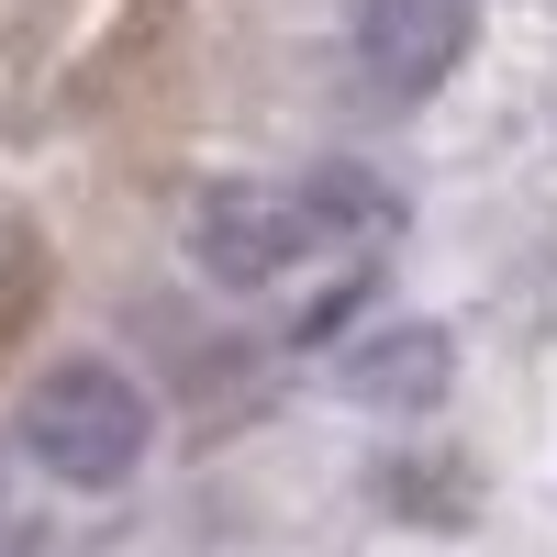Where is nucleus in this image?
I'll return each mask as SVG.
<instances>
[{"instance_id": "f257e3e1", "label": "nucleus", "mask_w": 557, "mask_h": 557, "mask_svg": "<svg viewBox=\"0 0 557 557\" xmlns=\"http://www.w3.org/2000/svg\"><path fill=\"white\" fill-rule=\"evenodd\" d=\"M146 446H157V412L112 357H57L23 391V457L57 491H123L146 469Z\"/></svg>"}, {"instance_id": "f03ea898", "label": "nucleus", "mask_w": 557, "mask_h": 557, "mask_svg": "<svg viewBox=\"0 0 557 557\" xmlns=\"http://www.w3.org/2000/svg\"><path fill=\"white\" fill-rule=\"evenodd\" d=\"M469 45H480L469 0H357L346 67H357V89L380 112H412V101H435V89L469 67Z\"/></svg>"}, {"instance_id": "7ed1b4c3", "label": "nucleus", "mask_w": 557, "mask_h": 557, "mask_svg": "<svg viewBox=\"0 0 557 557\" xmlns=\"http://www.w3.org/2000/svg\"><path fill=\"white\" fill-rule=\"evenodd\" d=\"M312 201L301 190H257V178H223V190L190 201V257L223 278V290H278L312 257Z\"/></svg>"}, {"instance_id": "20e7f679", "label": "nucleus", "mask_w": 557, "mask_h": 557, "mask_svg": "<svg viewBox=\"0 0 557 557\" xmlns=\"http://www.w3.org/2000/svg\"><path fill=\"white\" fill-rule=\"evenodd\" d=\"M335 391L357 412H435L457 391V335L446 323H368V335L335 357Z\"/></svg>"}, {"instance_id": "39448f33", "label": "nucleus", "mask_w": 557, "mask_h": 557, "mask_svg": "<svg viewBox=\"0 0 557 557\" xmlns=\"http://www.w3.org/2000/svg\"><path fill=\"white\" fill-rule=\"evenodd\" d=\"M301 201H312V235L323 246H335V235H380V223H391V190H380V178H346V168H323Z\"/></svg>"}]
</instances>
